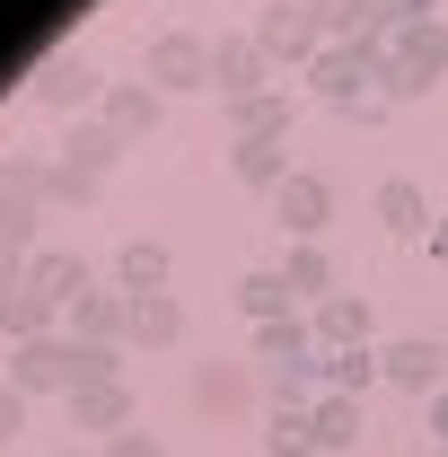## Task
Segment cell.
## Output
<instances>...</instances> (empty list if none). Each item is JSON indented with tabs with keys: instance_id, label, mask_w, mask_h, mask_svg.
<instances>
[{
	"instance_id": "1",
	"label": "cell",
	"mask_w": 448,
	"mask_h": 457,
	"mask_svg": "<svg viewBox=\"0 0 448 457\" xmlns=\"http://www.w3.org/2000/svg\"><path fill=\"white\" fill-rule=\"evenodd\" d=\"M299 79H308V97H317V106L343 114L352 97H369V88L387 79V36H343V45H326Z\"/></svg>"
},
{
	"instance_id": "2",
	"label": "cell",
	"mask_w": 448,
	"mask_h": 457,
	"mask_svg": "<svg viewBox=\"0 0 448 457\" xmlns=\"http://www.w3.org/2000/svg\"><path fill=\"white\" fill-rule=\"evenodd\" d=\"M246 36L264 45V62H273V71H308V62L326 54V27H317V9H308V0H264Z\"/></svg>"
},
{
	"instance_id": "3",
	"label": "cell",
	"mask_w": 448,
	"mask_h": 457,
	"mask_svg": "<svg viewBox=\"0 0 448 457\" xmlns=\"http://www.w3.org/2000/svg\"><path fill=\"white\" fill-rule=\"evenodd\" d=\"M141 79H150L159 97H194V88H212V36H194V27L150 36V45H141Z\"/></svg>"
},
{
	"instance_id": "4",
	"label": "cell",
	"mask_w": 448,
	"mask_h": 457,
	"mask_svg": "<svg viewBox=\"0 0 448 457\" xmlns=\"http://www.w3.org/2000/svg\"><path fill=\"white\" fill-rule=\"evenodd\" d=\"M106 88H114V79H106V71H97L88 54H79V45H62V54H45V71H36V106L71 114V123L106 106Z\"/></svg>"
},
{
	"instance_id": "5",
	"label": "cell",
	"mask_w": 448,
	"mask_h": 457,
	"mask_svg": "<svg viewBox=\"0 0 448 457\" xmlns=\"http://www.w3.org/2000/svg\"><path fill=\"white\" fill-rule=\"evenodd\" d=\"M71 378H79V343L71 335L9 343V387H18V396H71Z\"/></svg>"
},
{
	"instance_id": "6",
	"label": "cell",
	"mask_w": 448,
	"mask_h": 457,
	"mask_svg": "<svg viewBox=\"0 0 448 457\" xmlns=\"http://www.w3.org/2000/svg\"><path fill=\"white\" fill-rule=\"evenodd\" d=\"M212 88H220V106H246V97L281 88V71L264 62L255 36H212Z\"/></svg>"
},
{
	"instance_id": "7",
	"label": "cell",
	"mask_w": 448,
	"mask_h": 457,
	"mask_svg": "<svg viewBox=\"0 0 448 457\" xmlns=\"http://www.w3.org/2000/svg\"><path fill=\"white\" fill-rule=\"evenodd\" d=\"M273 220L290 246H317V228L335 220V176H317V168H290V185L273 194Z\"/></svg>"
},
{
	"instance_id": "8",
	"label": "cell",
	"mask_w": 448,
	"mask_h": 457,
	"mask_svg": "<svg viewBox=\"0 0 448 457\" xmlns=\"http://www.w3.org/2000/svg\"><path fill=\"white\" fill-rule=\"evenodd\" d=\"M106 132L114 141H123V150H132V141H150V132H159V123H168V97H159V88H150V79H114L106 88Z\"/></svg>"
},
{
	"instance_id": "9",
	"label": "cell",
	"mask_w": 448,
	"mask_h": 457,
	"mask_svg": "<svg viewBox=\"0 0 448 457\" xmlns=\"http://www.w3.org/2000/svg\"><path fill=\"white\" fill-rule=\"evenodd\" d=\"M369 220L387 228V237H431V194H422V176H378V194H369Z\"/></svg>"
},
{
	"instance_id": "10",
	"label": "cell",
	"mask_w": 448,
	"mask_h": 457,
	"mask_svg": "<svg viewBox=\"0 0 448 457\" xmlns=\"http://www.w3.org/2000/svg\"><path fill=\"white\" fill-rule=\"evenodd\" d=\"M123 326H132V299H123L114 282L79 290V299L62 308V335H71V343H123Z\"/></svg>"
},
{
	"instance_id": "11",
	"label": "cell",
	"mask_w": 448,
	"mask_h": 457,
	"mask_svg": "<svg viewBox=\"0 0 448 457\" xmlns=\"http://www.w3.org/2000/svg\"><path fill=\"white\" fill-rule=\"evenodd\" d=\"M378 361H387V387H404V396H440V370H448V352L431 335H395L387 352H378Z\"/></svg>"
},
{
	"instance_id": "12",
	"label": "cell",
	"mask_w": 448,
	"mask_h": 457,
	"mask_svg": "<svg viewBox=\"0 0 448 457\" xmlns=\"http://www.w3.org/2000/svg\"><path fill=\"white\" fill-rule=\"evenodd\" d=\"M27 290H45L54 308H71L79 290H97V273H88L79 246H36V255H27Z\"/></svg>"
},
{
	"instance_id": "13",
	"label": "cell",
	"mask_w": 448,
	"mask_h": 457,
	"mask_svg": "<svg viewBox=\"0 0 448 457\" xmlns=\"http://www.w3.org/2000/svg\"><path fill=\"white\" fill-rule=\"evenodd\" d=\"M71 431H97V440H114V431H132V387L123 378H97V387H71Z\"/></svg>"
},
{
	"instance_id": "14",
	"label": "cell",
	"mask_w": 448,
	"mask_h": 457,
	"mask_svg": "<svg viewBox=\"0 0 448 457\" xmlns=\"http://www.w3.org/2000/svg\"><path fill=\"white\" fill-rule=\"evenodd\" d=\"M123 343H141V352H176V343H185V299H176V290H141Z\"/></svg>"
},
{
	"instance_id": "15",
	"label": "cell",
	"mask_w": 448,
	"mask_h": 457,
	"mask_svg": "<svg viewBox=\"0 0 448 457\" xmlns=\"http://www.w3.org/2000/svg\"><path fill=\"white\" fill-rule=\"evenodd\" d=\"M54 159H62V168H79V176H97V185H106V168L123 159V141L106 132V114H79V123H71V132L54 141Z\"/></svg>"
},
{
	"instance_id": "16",
	"label": "cell",
	"mask_w": 448,
	"mask_h": 457,
	"mask_svg": "<svg viewBox=\"0 0 448 457\" xmlns=\"http://www.w3.org/2000/svg\"><path fill=\"white\" fill-rule=\"evenodd\" d=\"M168 282H176V255L159 246V237H123V246H114V290H123V299L168 290Z\"/></svg>"
},
{
	"instance_id": "17",
	"label": "cell",
	"mask_w": 448,
	"mask_h": 457,
	"mask_svg": "<svg viewBox=\"0 0 448 457\" xmlns=\"http://www.w3.org/2000/svg\"><path fill=\"white\" fill-rule=\"evenodd\" d=\"M255 361L264 370H317V326L290 308V317H273V326H255Z\"/></svg>"
},
{
	"instance_id": "18",
	"label": "cell",
	"mask_w": 448,
	"mask_h": 457,
	"mask_svg": "<svg viewBox=\"0 0 448 457\" xmlns=\"http://www.w3.org/2000/svg\"><path fill=\"white\" fill-rule=\"evenodd\" d=\"M228 176L246 194H281L290 185V141H228Z\"/></svg>"
},
{
	"instance_id": "19",
	"label": "cell",
	"mask_w": 448,
	"mask_h": 457,
	"mask_svg": "<svg viewBox=\"0 0 448 457\" xmlns=\"http://www.w3.org/2000/svg\"><path fill=\"white\" fill-rule=\"evenodd\" d=\"M290 114H299V97L290 88H264V97L228 106V141H290Z\"/></svg>"
},
{
	"instance_id": "20",
	"label": "cell",
	"mask_w": 448,
	"mask_h": 457,
	"mask_svg": "<svg viewBox=\"0 0 448 457\" xmlns=\"http://www.w3.org/2000/svg\"><path fill=\"white\" fill-rule=\"evenodd\" d=\"M317 378H326V396H369L387 378V361L369 343H343V352H317Z\"/></svg>"
},
{
	"instance_id": "21",
	"label": "cell",
	"mask_w": 448,
	"mask_h": 457,
	"mask_svg": "<svg viewBox=\"0 0 448 457\" xmlns=\"http://www.w3.org/2000/svg\"><path fill=\"white\" fill-rule=\"evenodd\" d=\"M228 299H237V317H246V326H273V317H290V308H299V299H290V282H281V264L237 273V290H228Z\"/></svg>"
},
{
	"instance_id": "22",
	"label": "cell",
	"mask_w": 448,
	"mask_h": 457,
	"mask_svg": "<svg viewBox=\"0 0 448 457\" xmlns=\"http://www.w3.org/2000/svg\"><path fill=\"white\" fill-rule=\"evenodd\" d=\"M308 326H317V352H343V343H369V299L335 290V299H317V308H308Z\"/></svg>"
},
{
	"instance_id": "23",
	"label": "cell",
	"mask_w": 448,
	"mask_h": 457,
	"mask_svg": "<svg viewBox=\"0 0 448 457\" xmlns=\"http://www.w3.org/2000/svg\"><path fill=\"white\" fill-rule=\"evenodd\" d=\"M194 404L228 422V413H246V404H255V378H246L237 361H203V370H194Z\"/></svg>"
},
{
	"instance_id": "24",
	"label": "cell",
	"mask_w": 448,
	"mask_h": 457,
	"mask_svg": "<svg viewBox=\"0 0 448 457\" xmlns=\"http://www.w3.org/2000/svg\"><path fill=\"white\" fill-rule=\"evenodd\" d=\"M387 54L404 62V71H422V79L440 88V79H448V18H431V27H395V36H387Z\"/></svg>"
},
{
	"instance_id": "25",
	"label": "cell",
	"mask_w": 448,
	"mask_h": 457,
	"mask_svg": "<svg viewBox=\"0 0 448 457\" xmlns=\"http://www.w3.org/2000/svg\"><path fill=\"white\" fill-rule=\"evenodd\" d=\"M308 422H317V457H352L361 449V396H317Z\"/></svg>"
},
{
	"instance_id": "26",
	"label": "cell",
	"mask_w": 448,
	"mask_h": 457,
	"mask_svg": "<svg viewBox=\"0 0 448 457\" xmlns=\"http://www.w3.org/2000/svg\"><path fill=\"white\" fill-rule=\"evenodd\" d=\"M0 335H9V343L62 335V308H54V299H45V290H9V299H0Z\"/></svg>"
},
{
	"instance_id": "27",
	"label": "cell",
	"mask_w": 448,
	"mask_h": 457,
	"mask_svg": "<svg viewBox=\"0 0 448 457\" xmlns=\"http://www.w3.org/2000/svg\"><path fill=\"white\" fill-rule=\"evenodd\" d=\"M264 457H317V422H308V404H273V413H264Z\"/></svg>"
},
{
	"instance_id": "28",
	"label": "cell",
	"mask_w": 448,
	"mask_h": 457,
	"mask_svg": "<svg viewBox=\"0 0 448 457\" xmlns=\"http://www.w3.org/2000/svg\"><path fill=\"white\" fill-rule=\"evenodd\" d=\"M281 282H290V299H335V264H326V246H290L281 255Z\"/></svg>"
},
{
	"instance_id": "29",
	"label": "cell",
	"mask_w": 448,
	"mask_h": 457,
	"mask_svg": "<svg viewBox=\"0 0 448 457\" xmlns=\"http://www.w3.org/2000/svg\"><path fill=\"white\" fill-rule=\"evenodd\" d=\"M45 185H54V150H0V194L45 203Z\"/></svg>"
},
{
	"instance_id": "30",
	"label": "cell",
	"mask_w": 448,
	"mask_h": 457,
	"mask_svg": "<svg viewBox=\"0 0 448 457\" xmlns=\"http://www.w3.org/2000/svg\"><path fill=\"white\" fill-rule=\"evenodd\" d=\"M36 220H45V203L0 194V246H9V255H36V246H45V237H36Z\"/></svg>"
},
{
	"instance_id": "31",
	"label": "cell",
	"mask_w": 448,
	"mask_h": 457,
	"mask_svg": "<svg viewBox=\"0 0 448 457\" xmlns=\"http://www.w3.org/2000/svg\"><path fill=\"white\" fill-rule=\"evenodd\" d=\"M97 203V176H79V168H62L54 159V185H45V212H88Z\"/></svg>"
},
{
	"instance_id": "32",
	"label": "cell",
	"mask_w": 448,
	"mask_h": 457,
	"mask_svg": "<svg viewBox=\"0 0 448 457\" xmlns=\"http://www.w3.org/2000/svg\"><path fill=\"white\" fill-rule=\"evenodd\" d=\"M97 457H168V440L132 422V431H114V440H97Z\"/></svg>"
},
{
	"instance_id": "33",
	"label": "cell",
	"mask_w": 448,
	"mask_h": 457,
	"mask_svg": "<svg viewBox=\"0 0 448 457\" xmlns=\"http://www.w3.org/2000/svg\"><path fill=\"white\" fill-rule=\"evenodd\" d=\"M18 431H27V396H18V387H9V378H0V449H9V440H18Z\"/></svg>"
},
{
	"instance_id": "34",
	"label": "cell",
	"mask_w": 448,
	"mask_h": 457,
	"mask_svg": "<svg viewBox=\"0 0 448 457\" xmlns=\"http://www.w3.org/2000/svg\"><path fill=\"white\" fill-rule=\"evenodd\" d=\"M387 114H395V106L369 88V97H352V106H343V123H387Z\"/></svg>"
},
{
	"instance_id": "35",
	"label": "cell",
	"mask_w": 448,
	"mask_h": 457,
	"mask_svg": "<svg viewBox=\"0 0 448 457\" xmlns=\"http://www.w3.org/2000/svg\"><path fill=\"white\" fill-rule=\"evenodd\" d=\"M440 18V0H395V27H431Z\"/></svg>"
},
{
	"instance_id": "36",
	"label": "cell",
	"mask_w": 448,
	"mask_h": 457,
	"mask_svg": "<svg viewBox=\"0 0 448 457\" xmlns=\"http://www.w3.org/2000/svg\"><path fill=\"white\" fill-rule=\"evenodd\" d=\"M9 290H27V255H9V246H0V299H9Z\"/></svg>"
},
{
	"instance_id": "37",
	"label": "cell",
	"mask_w": 448,
	"mask_h": 457,
	"mask_svg": "<svg viewBox=\"0 0 448 457\" xmlns=\"http://www.w3.org/2000/svg\"><path fill=\"white\" fill-rule=\"evenodd\" d=\"M431 449H448V387L431 396Z\"/></svg>"
},
{
	"instance_id": "38",
	"label": "cell",
	"mask_w": 448,
	"mask_h": 457,
	"mask_svg": "<svg viewBox=\"0 0 448 457\" xmlns=\"http://www.w3.org/2000/svg\"><path fill=\"white\" fill-rule=\"evenodd\" d=\"M431 264H448V220H431Z\"/></svg>"
},
{
	"instance_id": "39",
	"label": "cell",
	"mask_w": 448,
	"mask_h": 457,
	"mask_svg": "<svg viewBox=\"0 0 448 457\" xmlns=\"http://www.w3.org/2000/svg\"><path fill=\"white\" fill-rule=\"evenodd\" d=\"M54 457H97V449H54Z\"/></svg>"
},
{
	"instance_id": "40",
	"label": "cell",
	"mask_w": 448,
	"mask_h": 457,
	"mask_svg": "<svg viewBox=\"0 0 448 457\" xmlns=\"http://www.w3.org/2000/svg\"><path fill=\"white\" fill-rule=\"evenodd\" d=\"M431 457H448V449H431Z\"/></svg>"
},
{
	"instance_id": "41",
	"label": "cell",
	"mask_w": 448,
	"mask_h": 457,
	"mask_svg": "<svg viewBox=\"0 0 448 457\" xmlns=\"http://www.w3.org/2000/svg\"><path fill=\"white\" fill-rule=\"evenodd\" d=\"M0 378H9V370H0Z\"/></svg>"
}]
</instances>
